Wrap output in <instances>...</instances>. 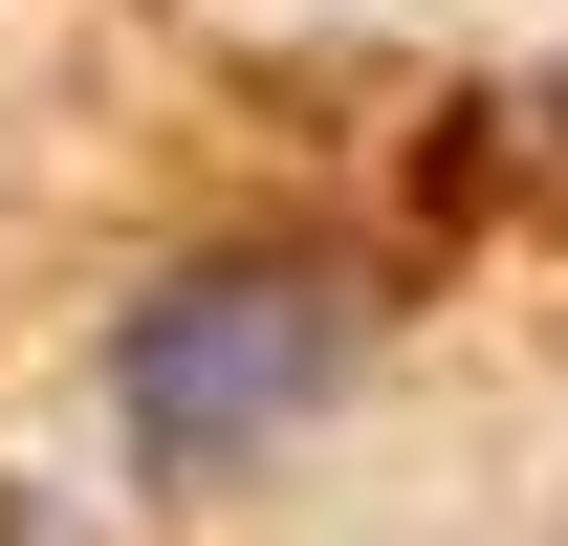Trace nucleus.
I'll list each match as a JSON object with an SVG mask.
<instances>
[{"mask_svg":"<svg viewBox=\"0 0 568 546\" xmlns=\"http://www.w3.org/2000/svg\"><path fill=\"white\" fill-rule=\"evenodd\" d=\"M328 372H351V284L328 263H219V284H175L132 328V437L153 459H219V437L306 415Z\"/></svg>","mask_w":568,"mask_h":546,"instance_id":"nucleus-1","label":"nucleus"}]
</instances>
